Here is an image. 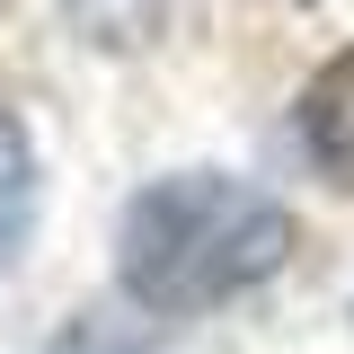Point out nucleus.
<instances>
[{
  "instance_id": "7ed1b4c3",
  "label": "nucleus",
  "mask_w": 354,
  "mask_h": 354,
  "mask_svg": "<svg viewBox=\"0 0 354 354\" xmlns=\"http://www.w3.org/2000/svg\"><path fill=\"white\" fill-rule=\"evenodd\" d=\"M27 230H36V151L0 115V274L27 257Z\"/></svg>"
},
{
  "instance_id": "39448f33",
  "label": "nucleus",
  "mask_w": 354,
  "mask_h": 354,
  "mask_svg": "<svg viewBox=\"0 0 354 354\" xmlns=\"http://www.w3.org/2000/svg\"><path fill=\"white\" fill-rule=\"evenodd\" d=\"M62 354H133V346H115V337H97V328H80V337H71Z\"/></svg>"
},
{
  "instance_id": "f257e3e1",
  "label": "nucleus",
  "mask_w": 354,
  "mask_h": 354,
  "mask_svg": "<svg viewBox=\"0 0 354 354\" xmlns=\"http://www.w3.org/2000/svg\"><path fill=\"white\" fill-rule=\"evenodd\" d=\"M292 257V213L221 169L151 177L115 221V283L151 319H195Z\"/></svg>"
},
{
  "instance_id": "20e7f679",
  "label": "nucleus",
  "mask_w": 354,
  "mask_h": 354,
  "mask_svg": "<svg viewBox=\"0 0 354 354\" xmlns=\"http://www.w3.org/2000/svg\"><path fill=\"white\" fill-rule=\"evenodd\" d=\"M71 18H80L97 44H142L169 18V0H71Z\"/></svg>"
},
{
  "instance_id": "f03ea898",
  "label": "nucleus",
  "mask_w": 354,
  "mask_h": 354,
  "mask_svg": "<svg viewBox=\"0 0 354 354\" xmlns=\"http://www.w3.org/2000/svg\"><path fill=\"white\" fill-rule=\"evenodd\" d=\"M301 151L328 169V186H354V44L310 71V88H301Z\"/></svg>"
}]
</instances>
